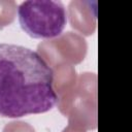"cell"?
Instances as JSON below:
<instances>
[{
    "label": "cell",
    "mask_w": 132,
    "mask_h": 132,
    "mask_svg": "<svg viewBox=\"0 0 132 132\" xmlns=\"http://www.w3.org/2000/svg\"><path fill=\"white\" fill-rule=\"evenodd\" d=\"M58 99L53 69L36 51L0 43V117L42 113Z\"/></svg>",
    "instance_id": "cell-1"
},
{
    "label": "cell",
    "mask_w": 132,
    "mask_h": 132,
    "mask_svg": "<svg viewBox=\"0 0 132 132\" xmlns=\"http://www.w3.org/2000/svg\"><path fill=\"white\" fill-rule=\"evenodd\" d=\"M22 29L33 38H55L61 35L67 24V12L61 1L28 0L18 7Z\"/></svg>",
    "instance_id": "cell-2"
}]
</instances>
